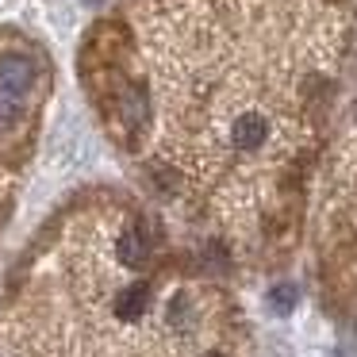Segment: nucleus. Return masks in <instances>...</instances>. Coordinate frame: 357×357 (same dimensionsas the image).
I'll return each mask as SVG.
<instances>
[{"instance_id":"1","label":"nucleus","mask_w":357,"mask_h":357,"mask_svg":"<svg viewBox=\"0 0 357 357\" xmlns=\"http://www.w3.org/2000/svg\"><path fill=\"white\" fill-rule=\"evenodd\" d=\"M265 119L261 116H254V112H246V116H238L234 119V127H231V142L238 150H257L265 142Z\"/></svg>"},{"instance_id":"2","label":"nucleus","mask_w":357,"mask_h":357,"mask_svg":"<svg viewBox=\"0 0 357 357\" xmlns=\"http://www.w3.org/2000/svg\"><path fill=\"white\" fill-rule=\"evenodd\" d=\"M31 77H35V70H31V62L27 58H8V62L0 66V85L8 89L12 96H20L27 85H31Z\"/></svg>"},{"instance_id":"3","label":"nucleus","mask_w":357,"mask_h":357,"mask_svg":"<svg viewBox=\"0 0 357 357\" xmlns=\"http://www.w3.org/2000/svg\"><path fill=\"white\" fill-rule=\"evenodd\" d=\"M146 303H150V288L146 284H131V288H123V292L116 296V315L127 319V323H135V319L146 311Z\"/></svg>"},{"instance_id":"4","label":"nucleus","mask_w":357,"mask_h":357,"mask_svg":"<svg viewBox=\"0 0 357 357\" xmlns=\"http://www.w3.org/2000/svg\"><path fill=\"white\" fill-rule=\"evenodd\" d=\"M119 261L131 265V269H139L146 261V238H142V231H127L119 238Z\"/></svg>"},{"instance_id":"5","label":"nucleus","mask_w":357,"mask_h":357,"mask_svg":"<svg viewBox=\"0 0 357 357\" xmlns=\"http://www.w3.org/2000/svg\"><path fill=\"white\" fill-rule=\"evenodd\" d=\"M296 300H300V288L296 284H277V288H269V296H265V303H269L277 315H288V311L296 307Z\"/></svg>"},{"instance_id":"6","label":"nucleus","mask_w":357,"mask_h":357,"mask_svg":"<svg viewBox=\"0 0 357 357\" xmlns=\"http://www.w3.org/2000/svg\"><path fill=\"white\" fill-rule=\"evenodd\" d=\"M204 357H223V354H204Z\"/></svg>"},{"instance_id":"7","label":"nucleus","mask_w":357,"mask_h":357,"mask_svg":"<svg viewBox=\"0 0 357 357\" xmlns=\"http://www.w3.org/2000/svg\"><path fill=\"white\" fill-rule=\"evenodd\" d=\"M334 357H342V354H334Z\"/></svg>"}]
</instances>
